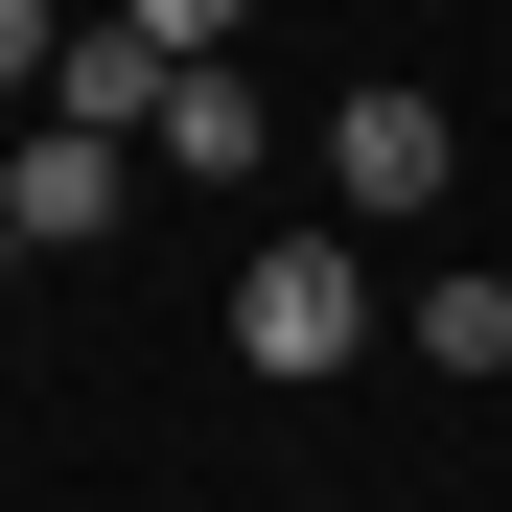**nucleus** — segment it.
<instances>
[{
  "mask_svg": "<svg viewBox=\"0 0 512 512\" xmlns=\"http://www.w3.org/2000/svg\"><path fill=\"white\" fill-rule=\"evenodd\" d=\"M117 24H140V47H163V70H210V47H233V24H256V0H117Z\"/></svg>",
  "mask_w": 512,
  "mask_h": 512,
  "instance_id": "nucleus-6",
  "label": "nucleus"
},
{
  "mask_svg": "<svg viewBox=\"0 0 512 512\" xmlns=\"http://www.w3.org/2000/svg\"><path fill=\"white\" fill-rule=\"evenodd\" d=\"M47 117L140 140V117H163V47H140V24H70V47H47Z\"/></svg>",
  "mask_w": 512,
  "mask_h": 512,
  "instance_id": "nucleus-4",
  "label": "nucleus"
},
{
  "mask_svg": "<svg viewBox=\"0 0 512 512\" xmlns=\"http://www.w3.org/2000/svg\"><path fill=\"white\" fill-rule=\"evenodd\" d=\"M233 350H256V373H350V350H373V280H350L326 233H280V256L233 280Z\"/></svg>",
  "mask_w": 512,
  "mask_h": 512,
  "instance_id": "nucleus-1",
  "label": "nucleus"
},
{
  "mask_svg": "<svg viewBox=\"0 0 512 512\" xmlns=\"http://www.w3.org/2000/svg\"><path fill=\"white\" fill-rule=\"evenodd\" d=\"M140 140H163V163H256V140H280V117H256V70L210 47V70H163V117H140Z\"/></svg>",
  "mask_w": 512,
  "mask_h": 512,
  "instance_id": "nucleus-5",
  "label": "nucleus"
},
{
  "mask_svg": "<svg viewBox=\"0 0 512 512\" xmlns=\"http://www.w3.org/2000/svg\"><path fill=\"white\" fill-rule=\"evenodd\" d=\"M326 187H350V210H443V187H466V140H443V94H396V70H373V94L326 117Z\"/></svg>",
  "mask_w": 512,
  "mask_h": 512,
  "instance_id": "nucleus-3",
  "label": "nucleus"
},
{
  "mask_svg": "<svg viewBox=\"0 0 512 512\" xmlns=\"http://www.w3.org/2000/svg\"><path fill=\"white\" fill-rule=\"evenodd\" d=\"M117 187H140V140H94V117L0 140V233H24V256H94V233H117Z\"/></svg>",
  "mask_w": 512,
  "mask_h": 512,
  "instance_id": "nucleus-2",
  "label": "nucleus"
},
{
  "mask_svg": "<svg viewBox=\"0 0 512 512\" xmlns=\"http://www.w3.org/2000/svg\"><path fill=\"white\" fill-rule=\"evenodd\" d=\"M47 47H70V24H47V0H0V94H47Z\"/></svg>",
  "mask_w": 512,
  "mask_h": 512,
  "instance_id": "nucleus-7",
  "label": "nucleus"
}]
</instances>
